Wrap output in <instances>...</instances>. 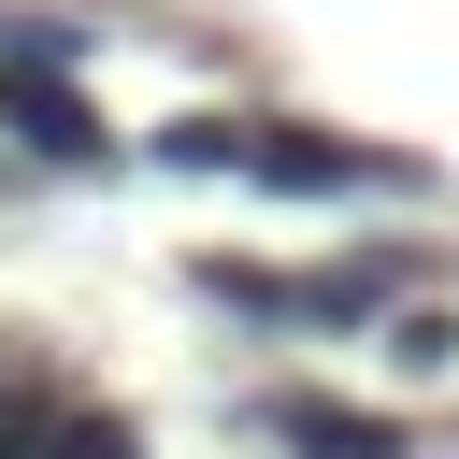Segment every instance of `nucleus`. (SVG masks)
I'll use <instances>...</instances> for the list:
<instances>
[{"label":"nucleus","mask_w":459,"mask_h":459,"mask_svg":"<svg viewBox=\"0 0 459 459\" xmlns=\"http://www.w3.org/2000/svg\"><path fill=\"white\" fill-rule=\"evenodd\" d=\"M258 430H273V445H301V459H416L387 416H344V402H316V387H273V402H258Z\"/></svg>","instance_id":"obj_5"},{"label":"nucleus","mask_w":459,"mask_h":459,"mask_svg":"<svg viewBox=\"0 0 459 459\" xmlns=\"http://www.w3.org/2000/svg\"><path fill=\"white\" fill-rule=\"evenodd\" d=\"M244 186H273V201H344V186H416V158L344 143V129H301V115H244Z\"/></svg>","instance_id":"obj_1"},{"label":"nucleus","mask_w":459,"mask_h":459,"mask_svg":"<svg viewBox=\"0 0 459 459\" xmlns=\"http://www.w3.org/2000/svg\"><path fill=\"white\" fill-rule=\"evenodd\" d=\"M416 287V258H330V273H287V330H359Z\"/></svg>","instance_id":"obj_4"},{"label":"nucleus","mask_w":459,"mask_h":459,"mask_svg":"<svg viewBox=\"0 0 459 459\" xmlns=\"http://www.w3.org/2000/svg\"><path fill=\"white\" fill-rule=\"evenodd\" d=\"M158 158H172V172H244V115H172Z\"/></svg>","instance_id":"obj_6"},{"label":"nucleus","mask_w":459,"mask_h":459,"mask_svg":"<svg viewBox=\"0 0 459 459\" xmlns=\"http://www.w3.org/2000/svg\"><path fill=\"white\" fill-rule=\"evenodd\" d=\"M0 459H143V430L86 416V402H43V387H0Z\"/></svg>","instance_id":"obj_3"},{"label":"nucleus","mask_w":459,"mask_h":459,"mask_svg":"<svg viewBox=\"0 0 459 459\" xmlns=\"http://www.w3.org/2000/svg\"><path fill=\"white\" fill-rule=\"evenodd\" d=\"M0 129H14L29 158H57V172H100V158H115V129L86 115L72 72H0Z\"/></svg>","instance_id":"obj_2"},{"label":"nucleus","mask_w":459,"mask_h":459,"mask_svg":"<svg viewBox=\"0 0 459 459\" xmlns=\"http://www.w3.org/2000/svg\"><path fill=\"white\" fill-rule=\"evenodd\" d=\"M72 57H86L72 14H0V72H72Z\"/></svg>","instance_id":"obj_7"},{"label":"nucleus","mask_w":459,"mask_h":459,"mask_svg":"<svg viewBox=\"0 0 459 459\" xmlns=\"http://www.w3.org/2000/svg\"><path fill=\"white\" fill-rule=\"evenodd\" d=\"M387 359H402V373H445V359H459V316H402V344H387Z\"/></svg>","instance_id":"obj_8"}]
</instances>
